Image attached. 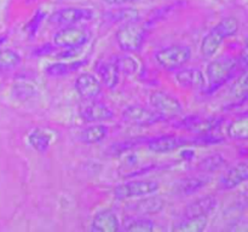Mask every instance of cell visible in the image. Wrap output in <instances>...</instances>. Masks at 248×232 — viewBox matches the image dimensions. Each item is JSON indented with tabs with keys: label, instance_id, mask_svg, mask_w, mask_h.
<instances>
[{
	"label": "cell",
	"instance_id": "obj_4",
	"mask_svg": "<svg viewBox=\"0 0 248 232\" xmlns=\"http://www.w3.org/2000/svg\"><path fill=\"white\" fill-rule=\"evenodd\" d=\"M191 58V50L186 45H170L154 53V59L162 69L178 70L183 68Z\"/></svg>",
	"mask_w": 248,
	"mask_h": 232
},
{
	"label": "cell",
	"instance_id": "obj_36",
	"mask_svg": "<svg viewBox=\"0 0 248 232\" xmlns=\"http://www.w3.org/2000/svg\"><path fill=\"white\" fill-rule=\"evenodd\" d=\"M57 48H56V46L53 45V44H46V45H43L40 46V47L35 48V51H34V55L36 56H46V55H50V53H52L53 51H56Z\"/></svg>",
	"mask_w": 248,
	"mask_h": 232
},
{
	"label": "cell",
	"instance_id": "obj_26",
	"mask_svg": "<svg viewBox=\"0 0 248 232\" xmlns=\"http://www.w3.org/2000/svg\"><path fill=\"white\" fill-rule=\"evenodd\" d=\"M28 143L35 151L46 152L51 145V135L43 128H34L28 135Z\"/></svg>",
	"mask_w": 248,
	"mask_h": 232
},
{
	"label": "cell",
	"instance_id": "obj_20",
	"mask_svg": "<svg viewBox=\"0 0 248 232\" xmlns=\"http://www.w3.org/2000/svg\"><path fill=\"white\" fill-rule=\"evenodd\" d=\"M86 64L85 60H74V62H56L51 63L45 68V72L51 77H62L79 70L82 65Z\"/></svg>",
	"mask_w": 248,
	"mask_h": 232
},
{
	"label": "cell",
	"instance_id": "obj_10",
	"mask_svg": "<svg viewBox=\"0 0 248 232\" xmlns=\"http://www.w3.org/2000/svg\"><path fill=\"white\" fill-rule=\"evenodd\" d=\"M223 123V118L220 117H201V116L191 115L182 118L176 123L177 128L188 130L196 135L208 134L213 133Z\"/></svg>",
	"mask_w": 248,
	"mask_h": 232
},
{
	"label": "cell",
	"instance_id": "obj_34",
	"mask_svg": "<svg viewBox=\"0 0 248 232\" xmlns=\"http://www.w3.org/2000/svg\"><path fill=\"white\" fill-rule=\"evenodd\" d=\"M44 18H45V14H44L43 11L36 12L35 16L31 18V21L29 22V24H28V30H29V33H31V35H34V34L38 31L39 26H40V23L43 22Z\"/></svg>",
	"mask_w": 248,
	"mask_h": 232
},
{
	"label": "cell",
	"instance_id": "obj_39",
	"mask_svg": "<svg viewBox=\"0 0 248 232\" xmlns=\"http://www.w3.org/2000/svg\"><path fill=\"white\" fill-rule=\"evenodd\" d=\"M236 105H246L247 109H248V97H247L246 99H244V101H242V102H240L239 104H236Z\"/></svg>",
	"mask_w": 248,
	"mask_h": 232
},
{
	"label": "cell",
	"instance_id": "obj_15",
	"mask_svg": "<svg viewBox=\"0 0 248 232\" xmlns=\"http://www.w3.org/2000/svg\"><path fill=\"white\" fill-rule=\"evenodd\" d=\"M120 225V220L113 210L103 209L97 212L92 218L90 229L94 232H116L121 229Z\"/></svg>",
	"mask_w": 248,
	"mask_h": 232
},
{
	"label": "cell",
	"instance_id": "obj_1",
	"mask_svg": "<svg viewBox=\"0 0 248 232\" xmlns=\"http://www.w3.org/2000/svg\"><path fill=\"white\" fill-rule=\"evenodd\" d=\"M239 30V22L235 17H225L217 26L213 27L205 36L200 45L201 55L205 58H212L227 38H232Z\"/></svg>",
	"mask_w": 248,
	"mask_h": 232
},
{
	"label": "cell",
	"instance_id": "obj_7",
	"mask_svg": "<svg viewBox=\"0 0 248 232\" xmlns=\"http://www.w3.org/2000/svg\"><path fill=\"white\" fill-rule=\"evenodd\" d=\"M159 191V184L154 180H131L120 184L114 188V196L118 200L140 198L154 195Z\"/></svg>",
	"mask_w": 248,
	"mask_h": 232
},
{
	"label": "cell",
	"instance_id": "obj_18",
	"mask_svg": "<svg viewBox=\"0 0 248 232\" xmlns=\"http://www.w3.org/2000/svg\"><path fill=\"white\" fill-rule=\"evenodd\" d=\"M164 200L157 196L148 195L144 197H140L137 202L131 205L132 210L137 213L138 215H147V214H156L164 208Z\"/></svg>",
	"mask_w": 248,
	"mask_h": 232
},
{
	"label": "cell",
	"instance_id": "obj_37",
	"mask_svg": "<svg viewBox=\"0 0 248 232\" xmlns=\"http://www.w3.org/2000/svg\"><path fill=\"white\" fill-rule=\"evenodd\" d=\"M102 1L107 5H110V6H123V5L132 4L137 0H102Z\"/></svg>",
	"mask_w": 248,
	"mask_h": 232
},
{
	"label": "cell",
	"instance_id": "obj_9",
	"mask_svg": "<svg viewBox=\"0 0 248 232\" xmlns=\"http://www.w3.org/2000/svg\"><path fill=\"white\" fill-rule=\"evenodd\" d=\"M93 17V11L87 7H63L52 12L48 17V22L52 26L57 27H68L75 26L80 22L90 21Z\"/></svg>",
	"mask_w": 248,
	"mask_h": 232
},
{
	"label": "cell",
	"instance_id": "obj_8",
	"mask_svg": "<svg viewBox=\"0 0 248 232\" xmlns=\"http://www.w3.org/2000/svg\"><path fill=\"white\" fill-rule=\"evenodd\" d=\"M149 104L165 118L176 117L183 113V104L179 99L165 91H154L149 96Z\"/></svg>",
	"mask_w": 248,
	"mask_h": 232
},
{
	"label": "cell",
	"instance_id": "obj_14",
	"mask_svg": "<svg viewBox=\"0 0 248 232\" xmlns=\"http://www.w3.org/2000/svg\"><path fill=\"white\" fill-rule=\"evenodd\" d=\"M177 84L186 89H201L205 87L206 77L198 68H181L174 75Z\"/></svg>",
	"mask_w": 248,
	"mask_h": 232
},
{
	"label": "cell",
	"instance_id": "obj_21",
	"mask_svg": "<svg viewBox=\"0 0 248 232\" xmlns=\"http://www.w3.org/2000/svg\"><path fill=\"white\" fill-rule=\"evenodd\" d=\"M208 183V178H206L205 175L200 176H188V178H184L177 184L176 190L177 192L181 193V195L189 196L196 193L198 191H200L201 188H205L206 184Z\"/></svg>",
	"mask_w": 248,
	"mask_h": 232
},
{
	"label": "cell",
	"instance_id": "obj_28",
	"mask_svg": "<svg viewBox=\"0 0 248 232\" xmlns=\"http://www.w3.org/2000/svg\"><path fill=\"white\" fill-rule=\"evenodd\" d=\"M109 21L114 23H127V22L137 21L140 18V12L132 7H125V9H116L113 11H109L107 14Z\"/></svg>",
	"mask_w": 248,
	"mask_h": 232
},
{
	"label": "cell",
	"instance_id": "obj_3",
	"mask_svg": "<svg viewBox=\"0 0 248 232\" xmlns=\"http://www.w3.org/2000/svg\"><path fill=\"white\" fill-rule=\"evenodd\" d=\"M148 29V24L140 23L138 19L121 24L115 34L116 43L125 52H137L144 43Z\"/></svg>",
	"mask_w": 248,
	"mask_h": 232
},
{
	"label": "cell",
	"instance_id": "obj_30",
	"mask_svg": "<svg viewBox=\"0 0 248 232\" xmlns=\"http://www.w3.org/2000/svg\"><path fill=\"white\" fill-rule=\"evenodd\" d=\"M225 163H227V161H225V159L222 155L213 154L211 156L203 159L200 162L199 168L202 172H206V173H212V172H216L222 168V167H224Z\"/></svg>",
	"mask_w": 248,
	"mask_h": 232
},
{
	"label": "cell",
	"instance_id": "obj_17",
	"mask_svg": "<svg viewBox=\"0 0 248 232\" xmlns=\"http://www.w3.org/2000/svg\"><path fill=\"white\" fill-rule=\"evenodd\" d=\"M248 180V163L241 162L225 172L219 184L223 190H232Z\"/></svg>",
	"mask_w": 248,
	"mask_h": 232
},
{
	"label": "cell",
	"instance_id": "obj_22",
	"mask_svg": "<svg viewBox=\"0 0 248 232\" xmlns=\"http://www.w3.org/2000/svg\"><path fill=\"white\" fill-rule=\"evenodd\" d=\"M109 134V128L104 126L103 123H93L81 132V140L86 144H97L107 138Z\"/></svg>",
	"mask_w": 248,
	"mask_h": 232
},
{
	"label": "cell",
	"instance_id": "obj_25",
	"mask_svg": "<svg viewBox=\"0 0 248 232\" xmlns=\"http://www.w3.org/2000/svg\"><path fill=\"white\" fill-rule=\"evenodd\" d=\"M207 217H190L183 218L182 221H179L173 227V231L178 232H201L207 227Z\"/></svg>",
	"mask_w": 248,
	"mask_h": 232
},
{
	"label": "cell",
	"instance_id": "obj_5",
	"mask_svg": "<svg viewBox=\"0 0 248 232\" xmlns=\"http://www.w3.org/2000/svg\"><path fill=\"white\" fill-rule=\"evenodd\" d=\"M91 39L89 29L79 26L62 27L52 36V44L58 48H80Z\"/></svg>",
	"mask_w": 248,
	"mask_h": 232
},
{
	"label": "cell",
	"instance_id": "obj_35",
	"mask_svg": "<svg viewBox=\"0 0 248 232\" xmlns=\"http://www.w3.org/2000/svg\"><path fill=\"white\" fill-rule=\"evenodd\" d=\"M81 48H62V51L58 53H56L58 58L61 59H67V58H75L80 55L81 52Z\"/></svg>",
	"mask_w": 248,
	"mask_h": 232
},
{
	"label": "cell",
	"instance_id": "obj_29",
	"mask_svg": "<svg viewBox=\"0 0 248 232\" xmlns=\"http://www.w3.org/2000/svg\"><path fill=\"white\" fill-rule=\"evenodd\" d=\"M113 62L115 63V65L118 67L120 74L133 75L138 72V69H140V64H138L137 60L128 55L116 56L113 59Z\"/></svg>",
	"mask_w": 248,
	"mask_h": 232
},
{
	"label": "cell",
	"instance_id": "obj_13",
	"mask_svg": "<svg viewBox=\"0 0 248 232\" xmlns=\"http://www.w3.org/2000/svg\"><path fill=\"white\" fill-rule=\"evenodd\" d=\"M75 89L81 98L86 101L96 99L102 92V82L91 72H82L75 80Z\"/></svg>",
	"mask_w": 248,
	"mask_h": 232
},
{
	"label": "cell",
	"instance_id": "obj_23",
	"mask_svg": "<svg viewBox=\"0 0 248 232\" xmlns=\"http://www.w3.org/2000/svg\"><path fill=\"white\" fill-rule=\"evenodd\" d=\"M123 229L128 232H149L155 229V224L153 220L148 219L144 215L137 217H128L124 220Z\"/></svg>",
	"mask_w": 248,
	"mask_h": 232
},
{
	"label": "cell",
	"instance_id": "obj_38",
	"mask_svg": "<svg viewBox=\"0 0 248 232\" xmlns=\"http://www.w3.org/2000/svg\"><path fill=\"white\" fill-rule=\"evenodd\" d=\"M194 155V151H191V150H186V147H184V150L182 151V157H184V159L186 160H190L191 157H193Z\"/></svg>",
	"mask_w": 248,
	"mask_h": 232
},
{
	"label": "cell",
	"instance_id": "obj_11",
	"mask_svg": "<svg viewBox=\"0 0 248 232\" xmlns=\"http://www.w3.org/2000/svg\"><path fill=\"white\" fill-rule=\"evenodd\" d=\"M193 144L191 139L184 137H177L173 134H164L159 137L150 138L147 140V146L155 154H169L178 149H184Z\"/></svg>",
	"mask_w": 248,
	"mask_h": 232
},
{
	"label": "cell",
	"instance_id": "obj_31",
	"mask_svg": "<svg viewBox=\"0 0 248 232\" xmlns=\"http://www.w3.org/2000/svg\"><path fill=\"white\" fill-rule=\"evenodd\" d=\"M12 96L17 99V101H28V99L33 98L35 96L36 91L34 86H31L28 82H17L12 86L11 91Z\"/></svg>",
	"mask_w": 248,
	"mask_h": 232
},
{
	"label": "cell",
	"instance_id": "obj_24",
	"mask_svg": "<svg viewBox=\"0 0 248 232\" xmlns=\"http://www.w3.org/2000/svg\"><path fill=\"white\" fill-rule=\"evenodd\" d=\"M227 133L234 140H248V114L234 118L228 126Z\"/></svg>",
	"mask_w": 248,
	"mask_h": 232
},
{
	"label": "cell",
	"instance_id": "obj_6",
	"mask_svg": "<svg viewBox=\"0 0 248 232\" xmlns=\"http://www.w3.org/2000/svg\"><path fill=\"white\" fill-rule=\"evenodd\" d=\"M123 120L126 123L136 127H149L162 122L166 118L155 111L152 106L130 105L123 111Z\"/></svg>",
	"mask_w": 248,
	"mask_h": 232
},
{
	"label": "cell",
	"instance_id": "obj_40",
	"mask_svg": "<svg viewBox=\"0 0 248 232\" xmlns=\"http://www.w3.org/2000/svg\"><path fill=\"white\" fill-rule=\"evenodd\" d=\"M5 40H6V36H1V38H0V46L5 43Z\"/></svg>",
	"mask_w": 248,
	"mask_h": 232
},
{
	"label": "cell",
	"instance_id": "obj_32",
	"mask_svg": "<svg viewBox=\"0 0 248 232\" xmlns=\"http://www.w3.org/2000/svg\"><path fill=\"white\" fill-rule=\"evenodd\" d=\"M21 63V56L16 51L5 48L0 50V69H11Z\"/></svg>",
	"mask_w": 248,
	"mask_h": 232
},
{
	"label": "cell",
	"instance_id": "obj_41",
	"mask_svg": "<svg viewBox=\"0 0 248 232\" xmlns=\"http://www.w3.org/2000/svg\"><path fill=\"white\" fill-rule=\"evenodd\" d=\"M61 1H62V0H61Z\"/></svg>",
	"mask_w": 248,
	"mask_h": 232
},
{
	"label": "cell",
	"instance_id": "obj_19",
	"mask_svg": "<svg viewBox=\"0 0 248 232\" xmlns=\"http://www.w3.org/2000/svg\"><path fill=\"white\" fill-rule=\"evenodd\" d=\"M101 81L103 82L104 86L109 89H115L120 82V72L115 63L111 62H102L97 67Z\"/></svg>",
	"mask_w": 248,
	"mask_h": 232
},
{
	"label": "cell",
	"instance_id": "obj_33",
	"mask_svg": "<svg viewBox=\"0 0 248 232\" xmlns=\"http://www.w3.org/2000/svg\"><path fill=\"white\" fill-rule=\"evenodd\" d=\"M237 60V72H244L245 69L248 68V36L244 44V47H242L241 52H240L239 57L236 58Z\"/></svg>",
	"mask_w": 248,
	"mask_h": 232
},
{
	"label": "cell",
	"instance_id": "obj_2",
	"mask_svg": "<svg viewBox=\"0 0 248 232\" xmlns=\"http://www.w3.org/2000/svg\"><path fill=\"white\" fill-rule=\"evenodd\" d=\"M237 72V60L234 57H220L207 65L206 76L208 79L207 93H213L227 84Z\"/></svg>",
	"mask_w": 248,
	"mask_h": 232
},
{
	"label": "cell",
	"instance_id": "obj_12",
	"mask_svg": "<svg viewBox=\"0 0 248 232\" xmlns=\"http://www.w3.org/2000/svg\"><path fill=\"white\" fill-rule=\"evenodd\" d=\"M114 116V111L106 103L94 99L80 109V117L89 123L107 122L113 120Z\"/></svg>",
	"mask_w": 248,
	"mask_h": 232
},
{
	"label": "cell",
	"instance_id": "obj_27",
	"mask_svg": "<svg viewBox=\"0 0 248 232\" xmlns=\"http://www.w3.org/2000/svg\"><path fill=\"white\" fill-rule=\"evenodd\" d=\"M230 94L235 99L236 104L246 99L248 97V68L241 72L240 76L237 77L236 81L232 85L230 89Z\"/></svg>",
	"mask_w": 248,
	"mask_h": 232
},
{
	"label": "cell",
	"instance_id": "obj_16",
	"mask_svg": "<svg viewBox=\"0 0 248 232\" xmlns=\"http://www.w3.org/2000/svg\"><path fill=\"white\" fill-rule=\"evenodd\" d=\"M217 198L212 195L201 196V197L196 198V200L191 201L188 205L186 207L183 212V218H190V217H202L206 215L208 217L210 213L215 210L217 207Z\"/></svg>",
	"mask_w": 248,
	"mask_h": 232
}]
</instances>
